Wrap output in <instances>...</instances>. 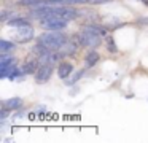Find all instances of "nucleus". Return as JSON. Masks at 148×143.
<instances>
[{
    "instance_id": "obj_15",
    "label": "nucleus",
    "mask_w": 148,
    "mask_h": 143,
    "mask_svg": "<svg viewBox=\"0 0 148 143\" xmlns=\"http://www.w3.org/2000/svg\"><path fill=\"white\" fill-rule=\"evenodd\" d=\"M138 24H142V25H147L148 24V18H138Z\"/></svg>"
},
{
    "instance_id": "obj_7",
    "label": "nucleus",
    "mask_w": 148,
    "mask_h": 143,
    "mask_svg": "<svg viewBox=\"0 0 148 143\" xmlns=\"http://www.w3.org/2000/svg\"><path fill=\"white\" fill-rule=\"evenodd\" d=\"M40 67V62H38V57H30V59H27L26 62H24L23 65V72L24 75H35V72L38 70Z\"/></svg>"
},
{
    "instance_id": "obj_12",
    "label": "nucleus",
    "mask_w": 148,
    "mask_h": 143,
    "mask_svg": "<svg viewBox=\"0 0 148 143\" xmlns=\"http://www.w3.org/2000/svg\"><path fill=\"white\" fill-rule=\"evenodd\" d=\"M7 24L10 25V27H21V25H24V24H29V21H27L26 18H11L10 21H7Z\"/></svg>"
},
{
    "instance_id": "obj_16",
    "label": "nucleus",
    "mask_w": 148,
    "mask_h": 143,
    "mask_svg": "<svg viewBox=\"0 0 148 143\" xmlns=\"http://www.w3.org/2000/svg\"><path fill=\"white\" fill-rule=\"evenodd\" d=\"M138 2H142V3H143V5L148 8V0H138Z\"/></svg>"
},
{
    "instance_id": "obj_5",
    "label": "nucleus",
    "mask_w": 148,
    "mask_h": 143,
    "mask_svg": "<svg viewBox=\"0 0 148 143\" xmlns=\"http://www.w3.org/2000/svg\"><path fill=\"white\" fill-rule=\"evenodd\" d=\"M34 27L29 24H24L21 25V27H18V32H16V40L19 41V43H27V41H30L34 38Z\"/></svg>"
},
{
    "instance_id": "obj_3",
    "label": "nucleus",
    "mask_w": 148,
    "mask_h": 143,
    "mask_svg": "<svg viewBox=\"0 0 148 143\" xmlns=\"http://www.w3.org/2000/svg\"><path fill=\"white\" fill-rule=\"evenodd\" d=\"M69 24V19H65L64 16H61L59 13L54 11V6L51 8V13L46 16L45 19L40 21V25H42L45 30H64Z\"/></svg>"
},
{
    "instance_id": "obj_4",
    "label": "nucleus",
    "mask_w": 148,
    "mask_h": 143,
    "mask_svg": "<svg viewBox=\"0 0 148 143\" xmlns=\"http://www.w3.org/2000/svg\"><path fill=\"white\" fill-rule=\"evenodd\" d=\"M53 72H54V65H51V64H42V65L38 67V70L35 72V75H34L35 83L37 84H45V83L51 78Z\"/></svg>"
},
{
    "instance_id": "obj_1",
    "label": "nucleus",
    "mask_w": 148,
    "mask_h": 143,
    "mask_svg": "<svg viewBox=\"0 0 148 143\" xmlns=\"http://www.w3.org/2000/svg\"><path fill=\"white\" fill-rule=\"evenodd\" d=\"M65 41H67V37H65L62 32H59V30H46L45 34L38 35L37 43L42 44L45 49L56 51V53H58V51L65 44Z\"/></svg>"
},
{
    "instance_id": "obj_10",
    "label": "nucleus",
    "mask_w": 148,
    "mask_h": 143,
    "mask_svg": "<svg viewBox=\"0 0 148 143\" xmlns=\"http://www.w3.org/2000/svg\"><path fill=\"white\" fill-rule=\"evenodd\" d=\"M83 75H84V70H78V72H73L67 79H64V81H65V86H73V84H77Z\"/></svg>"
},
{
    "instance_id": "obj_6",
    "label": "nucleus",
    "mask_w": 148,
    "mask_h": 143,
    "mask_svg": "<svg viewBox=\"0 0 148 143\" xmlns=\"http://www.w3.org/2000/svg\"><path fill=\"white\" fill-rule=\"evenodd\" d=\"M58 76L61 79H67L69 76L73 73V64L69 62V60H61V62L58 64Z\"/></svg>"
},
{
    "instance_id": "obj_9",
    "label": "nucleus",
    "mask_w": 148,
    "mask_h": 143,
    "mask_svg": "<svg viewBox=\"0 0 148 143\" xmlns=\"http://www.w3.org/2000/svg\"><path fill=\"white\" fill-rule=\"evenodd\" d=\"M99 60H100V54L97 53L96 49H89L86 53V56H84V64H86V67H89V68L96 65Z\"/></svg>"
},
{
    "instance_id": "obj_13",
    "label": "nucleus",
    "mask_w": 148,
    "mask_h": 143,
    "mask_svg": "<svg viewBox=\"0 0 148 143\" xmlns=\"http://www.w3.org/2000/svg\"><path fill=\"white\" fill-rule=\"evenodd\" d=\"M105 43H107V49H108V53H112V54L118 53V48H116V44H115L113 37H105Z\"/></svg>"
},
{
    "instance_id": "obj_8",
    "label": "nucleus",
    "mask_w": 148,
    "mask_h": 143,
    "mask_svg": "<svg viewBox=\"0 0 148 143\" xmlns=\"http://www.w3.org/2000/svg\"><path fill=\"white\" fill-rule=\"evenodd\" d=\"M2 105L5 108H8L10 111H16V110H21L24 105V100L21 97H11V99H7V100H2Z\"/></svg>"
},
{
    "instance_id": "obj_2",
    "label": "nucleus",
    "mask_w": 148,
    "mask_h": 143,
    "mask_svg": "<svg viewBox=\"0 0 148 143\" xmlns=\"http://www.w3.org/2000/svg\"><path fill=\"white\" fill-rule=\"evenodd\" d=\"M78 37H80L81 46L91 48V49H96V48L102 46V35L97 30H94V27L91 24L84 25L81 29V32L78 34Z\"/></svg>"
},
{
    "instance_id": "obj_11",
    "label": "nucleus",
    "mask_w": 148,
    "mask_h": 143,
    "mask_svg": "<svg viewBox=\"0 0 148 143\" xmlns=\"http://www.w3.org/2000/svg\"><path fill=\"white\" fill-rule=\"evenodd\" d=\"M14 48H16V44H14L13 41H8V40H5V38L0 40V53H10Z\"/></svg>"
},
{
    "instance_id": "obj_14",
    "label": "nucleus",
    "mask_w": 148,
    "mask_h": 143,
    "mask_svg": "<svg viewBox=\"0 0 148 143\" xmlns=\"http://www.w3.org/2000/svg\"><path fill=\"white\" fill-rule=\"evenodd\" d=\"M23 75H24L23 68L19 70V68H16V67H14V68L10 72V75H8V79H11V81H14L16 78H19V76H23Z\"/></svg>"
}]
</instances>
